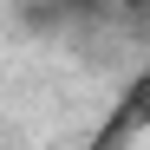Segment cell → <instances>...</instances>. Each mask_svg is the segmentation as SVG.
Segmentation results:
<instances>
[{
    "label": "cell",
    "instance_id": "6da1fadb",
    "mask_svg": "<svg viewBox=\"0 0 150 150\" xmlns=\"http://www.w3.org/2000/svg\"><path fill=\"white\" fill-rule=\"evenodd\" d=\"M144 131H150V72H137V79L111 98V111H105V124L91 131L85 150H131Z\"/></svg>",
    "mask_w": 150,
    "mask_h": 150
}]
</instances>
